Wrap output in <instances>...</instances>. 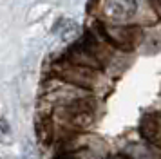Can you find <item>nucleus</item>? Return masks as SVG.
Wrapping results in <instances>:
<instances>
[{"label":"nucleus","instance_id":"obj_1","mask_svg":"<svg viewBox=\"0 0 161 159\" xmlns=\"http://www.w3.org/2000/svg\"><path fill=\"white\" fill-rule=\"evenodd\" d=\"M138 4L136 0H103L102 11L103 14L114 22H125L136 14Z\"/></svg>","mask_w":161,"mask_h":159},{"label":"nucleus","instance_id":"obj_2","mask_svg":"<svg viewBox=\"0 0 161 159\" xmlns=\"http://www.w3.org/2000/svg\"><path fill=\"white\" fill-rule=\"evenodd\" d=\"M67 119L76 129H87L94 121V108L87 101H74L67 107Z\"/></svg>","mask_w":161,"mask_h":159},{"label":"nucleus","instance_id":"obj_3","mask_svg":"<svg viewBox=\"0 0 161 159\" xmlns=\"http://www.w3.org/2000/svg\"><path fill=\"white\" fill-rule=\"evenodd\" d=\"M139 132L150 143L161 141V112H148L141 118Z\"/></svg>","mask_w":161,"mask_h":159},{"label":"nucleus","instance_id":"obj_4","mask_svg":"<svg viewBox=\"0 0 161 159\" xmlns=\"http://www.w3.org/2000/svg\"><path fill=\"white\" fill-rule=\"evenodd\" d=\"M2 132L4 134L8 132V121H6V118H2Z\"/></svg>","mask_w":161,"mask_h":159},{"label":"nucleus","instance_id":"obj_5","mask_svg":"<svg viewBox=\"0 0 161 159\" xmlns=\"http://www.w3.org/2000/svg\"><path fill=\"white\" fill-rule=\"evenodd\" d=\"M109 159H129V157H125V156H109Z\"/></svg>","mask_w":161,"mask_h":159},{"label":"nucleus","instance_id":"obj_6","mask_svg":"<svg viewBox=\"0 0 161 159\" xmlns=\"http://www.w3.org/2000/svg\"><path fill=\"white\" fill-rule=\"evenodd\" d=\"M56 159H76V157H73V156H60V157H56Z\"/></svg>","mask_w":161,"mask_h":159}]
</instances>
